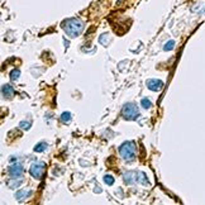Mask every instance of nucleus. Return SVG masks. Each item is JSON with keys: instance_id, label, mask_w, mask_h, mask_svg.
I'll return each instance as SVG.
<instances>
[{"instance_id": "f257e3e1", "label": "nucleus", "mask_w": 205, "mask_h": 205, "mask_svg": "<svg viewBox=\"0 0 205 205\" xmlns=\"http://www.w3.org/2000/svg\"><path fill=\"white\" fill-rule=\"evenodd\" d=\"M62 28L70 37L75 38V37L80 36V33L82 32L84 23L77 18H70L62 23Z\"/></svg>"}, {"instance_id": "f03ea898", "label": "nucleus", "mask_w": 205, "mask_h": 205, "mask_svg": "<svg viewBox=\"0 0 205 205\" xmlns=\"http://www.w3.org/2000/svg\"><path fill=\"white\" fill-rule=\"evenodd\" d=\"M119 153L125 161H133L135 157V144L134 142H124L119 148Z\"/></svg>"}, {"instance_id": "7ed1b4c3", "label": "nucleus", "mask_w": 205, "mask_h": 205, "mask_svg": "<svg viewBox=\"0 0 205 205\" xmlns=\"http://www.w3.org/2000/svg\"><path fill=\"white\" fill-rule=\"evenodd\" d=\"M122 114H123V118L127 119V120H134V119L139 117L138 108H137L135 104H133V102H128V104L123 106Z\"/></svg>"}, {"instance_id": "20e7f679", "label": "nucleus", "mask_w": 205, "mask_h": 205, "mask_svg": "<svg viewBox=\"0 0 205 205\" xmlns=\"http://www.w3.org/2000/svg\"><path fill=\"white\" fill-rule=\"evenodd\" d=\"M44 171H46V165L43 163V162H36V163H33L31 166L29 172H31V175L34 178H41L42 176H43Z\"/></svg>"}, {"instance_id": "39448f33", "label": "nucleus", "mask_w": 205, "mask_h": 205, "mask_svg": "<svg viewBox=\"0 0 205 205\" xmlns=\"http://www.w3.org/2000/svg\"><path fill=\"white\" fill-rule=\"evenodd\" d=\"M8 172H9V175H10L11 177H20L23 175L24 170H23V166L20 165V163H14V165L9 166Z\"/></svg>"}, {"instance_id": "423d86ee", "label": "nucleus", "mask_w": 205, "mask_h": 205, "mask_svg": "<svg viewBox=\"0 0 205 205\" xmlns=\"http://www.w3.org/2000/svg\"><path fill=\"white\" fill-rule=\"evenodd\" d=\"M147 87L149 89V90L152 91H160L162 87H163V82H162L161 80H157V79H149L147 80Z\"/></svg>"}, {"instance_id": "0eeeda50", "label": "nucleus", "mask_w": 205, "mask_h": 205, "mask_svg": "<svg viewBox=\"0 0 205 205\" xmlns=\"http://www.w3.org/2000/svg\"><path fill=\"white\" fill-rule=\"evenodd\" d=\"M1 94L5 99H10V97L14 95V89H13L10 85H4L1 89Z\"/></svg>"}, {"instance_id": "6e6552de", "label": "nucleus", "mask_w": 205, "mask_h": 205, "mask_svg": "<svg viewBox=\"0 0 205 205\" xmlns=\"http://www.w3.org/2000/svg\"><path fill=\"white\" fill-rule=\"evenodd\" d=\"M123 178H124V182L128 183V185H130V183H133L135 181V172L134 171H129V172H125L124 176H123Z\"/></svg>"}, {"instance_id": "1a4fd4ad", "label": "nucleus", "mask_w": 205, "mask_h": 205, "mask_svg": "<svg viewBox=\"0 0 205 205\" xmlns=\"http://www.w3.org/2000/svg\"><path fill=\"white\" fill-rule=\"evenodd\" d=\"M31 195H32V191H29V190H19L18 193L15 194V199L16 200H24Z\"/></svg>"}, {"instance_id": "9d476101", "label": "nucleus", "mask_w": 205, "mask_h": 205, "mask_svg": "<svg viewBox=\"0 0 205 205\" xmlns=\"http://www.w3.org/2000/svg\"><path fill=\"white\" fill-rule=\"evenodd\" d=\"M135 181L142 185H148V180L143 172H135Z\"/></svg>"}, {"instance_id": "9b49d317", "label": "nucleus", "mask_w": 205, "mask_h": 205, "mask_svg": "<svg viewBox=\"0 0 205 205\" xmlns=\"http://www.w3.org/2000/svg\"><path fill=\"white\" fill-rule=\"evenodd\" d=\"M23 182V180H16V178H10V180L6 181V185L8 187H10V189H15V187H18L20 183Z\"/></svg>"}, {"instance_id": "f8f14e48", "label": "nucleus", "mask_w": 205, "mask_h": 205, "mask_svg": "<svg viewBox=\"0 0 205 205\" xmlns=\"http://www.w3.org/2000/svg\"><path fill=\"white\" fill-rule=\"evenodd\" d=\"M47 147H48V144L46 142H41V143H38L34 146V152H43Z\"/></svg>"}, {"instance_id": "ddd939ff", "label": "nucleus", "mask_w": 205, "mask_h": 205, "mask_svg": "<svg viewBox=\"0 0 205 205\" xmlns=\"http://www.w3.org/2000/svg\"><path fill=\"white\" fill-rule=\"evenodd\" d=\"M61 122L65 123V124L70 123V122H71V113H67V112L63 113V114L61 115Z\"/></svg>"}, {"instance_id": "4468645a", "label": "nucleus", "mask_w": 205, "mask_h": 205, "mask_svg": "<svg viewBox=\"0 0 205 205\" xmlns=\"http://www.w3.org/2000/svg\"><path fill=\"white\" fill-rule=\"evenodd\" d=\"M140 105H142V108L148 109V108H151V106H152V102L149 101L148 99H146V97H144V99L140 100Z\"/></svg>"}, {"instance_id": "2eb2a0df", "label": "nucleus", "mask_w": 205, "mask_h": 205, "mask_svg": "<svg viewBox=\"0 0 205 205\" xmlns=\"http://www.w3.org/2000/svg\"><path fill=\"white\" fill-rule=\"evenodd\" d=\"M104 182L106 183V185H113L114 183V178H113V176H110V175H105L104 176Z\"/></svg>"}, {"instance_id": "dca6fc26", "label": "nucleus", "mask_w": 205, "mask_h": 205, "mask_svg": "<svg viewBox=\"0 0 205 205\" xmlns=\"http://www.w3.org/2000/svg\"><path fill=\"white\" fill-rule=\"evenodd\" d=\"M31 125H32V122L29 120V122H22L19 124V127L22 128V129H24V130H28L29 128H31Z\"/></svg>"}, {"instance_id": "f3484780", "label": "nucleus", "mask_w": 205, "mask_h": 205, "mask_svg": "<svg viewBox=\"0 0 205 205\" xmlns=\"http://www.w3.org/2000/svg\"><path fill=\"white\" fill-rule=\"evenodd\" d=\"M19 76H20V71L16 70V68L10 72V77H11V80H16V79L19 77Z\"/></svg>"}, {"instance_id": "a211bd4d", "label": "nucleus", "mask_w": 205, "mask_h": 205, "mask_svg": "<svg viewBox=\"0 0 205 205\" xmlns=\"http://www.w3.org/2000/svg\"><path fill=\"white\" fill-rule=\"evenodd\" d=\"M173 46H175V42H173V41H170V42H167V43L165 44L163 49H165V51H171V49L173 48Z\"/></svg>"}]
</instances>
